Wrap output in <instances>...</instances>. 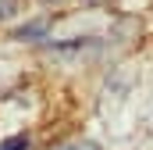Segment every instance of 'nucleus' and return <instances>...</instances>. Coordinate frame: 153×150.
<instances>
[{
    "instance_id": "obj_1",
    "label": "nucleus",
    "mask_w": 153,
    "mask_h": 150,
    "mask_svg": "<svg viewBox=\"0 0 153 150\" xmlns=\"http://www.w3.org/2000/svg\"><path fill=\"white\" fill-rule=\"evenodd\" d=\"M46 29H50V22H29V25H22L14 32V39H43Z\"/></svg>"
},
{
    "instance_id": "obj_2",
    "label": "nucleus",
    "mask_w": 153,
    "mask_h": 150,
    "mask_svg": "<svg viewBox=\"0 0 153 150\" xmlns=\"http://www.w3.org/2000/svg\"><path fill=\"white\" fill-rule=\"evenodd\" d=\"M14 14H18V0H0V22H7Z\"/></svg>"
},
{
    "instance_id": "obj_3",
    "label": "nucleus",
    "mask_w": 153,
    "mask_h": 150,
    "mask_svg": "<svg viewBox=\"0 0 153 150\" xmlns=\"http://www.w3.org/2000/svg\"><path fill=\"white\" fill-rule=\"evenodd\" d=\"M29 147V136H11L7 143H0V150H25Z\"/></svg>"
}]
</instances>
